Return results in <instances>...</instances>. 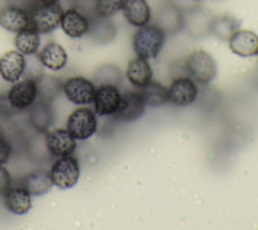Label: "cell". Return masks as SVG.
I'll return each mask as SVG.
<instances>
[{
	"label": "cell",
	"instance_id": "1",
	"mask_svg": "<svg viewBox=\"0 0 258 230\" xmlns=\"http://www.w3.org/2000/svg\"><path fill=\"white\" fill-rule=\"evenodd\" d=\"M165 43V34L156 25L138 27L133 34L132 47L138 57L145 60L155 59L161 52Z\"/></svg>",
	"mask_w": 258,
	"mask_h": 230
},
{
	"label": "cell",
	"instance_id": "2",
	"mask_svg": "<svg viewBox=\"0 0 258 230\" xmlns=\"http://www.w3.org/2000/svg\"><path fill=\"white\" fill-rule=\"evenodd\" d=\"M63 8L59 3L41 4L38 3L29 11L30 26L39 34H49L59 26Z\"/></svg>",
	"mask_w": 258,
	"mask_h": 230
},
{
	"label": "cell",
	"instance_id": "24",
	"mask_svg": "<svg viewBox=\"0 0 258 230\" xmlns=\"http://www.w3.org/2000/svg\"><path fill=\"white\" fill-rule=\"evenodd\" d=\"M39 60L49 70H61L68 65V52L58 43H48L39 54Z\"/></svg>",
	"mask_w": 258,
	"mask_h": 230
},
{
	"label": "cell",
	"instance_id": "30",
	"mask_svg": "<svg viewBox=\"0 0 258 230\" xmlns=\"http://www.w3.org/2000/svg\"><path fill=\"white\" fill-rule=\"evenodd\" d=\"M125 0H96V15L102 17H111L123 9Z\"/></svg>",
	"mask_w": 258,
	"mask_h": 230
},
{
	"label": "cell",
	"instance_id": "27",
	"mask_svg": "<svg viewBox=\"0 0 258 230\" xmlns=\"http://www.w3.org/2000/svg\"><path fill=\"white\" fill-rule=\"evenodd\" d=\"M141 96L145 103L150 107H160L168 102V88H165L161 83L151 82L141 88Z\"/></svg>",
	"mask_w": 258,
	"mask_h": 230
},
{
	"label": "cell",
	"instance_id": "9",
	"mask_svg": "<svg viewBox=\"0 0 258 230\" xmlns=\"http://www.w3.org/2000/svg\"><path fill=\"white\" fill-rule=\"evenodd\" d=\"M198 87L190 78H178L173 80L168 88V101L174 106L185 107L195 102L198 97Z\"/></svg>",
	"mask_w": 258,
	"mask_h": 230
},
{
	"label": "cell",
	"instance_id": "23",
	"mask_svg": "<svg viewBox=\"0 0 258 230\" xmlns=\"http://www.w3.org/2000/svg\"><path fill=\"white\" fill-rule=\"evenodd\" d=\"M18 185L25 188L31 194V197L32 195L34 197H40V195L47 194L52 189L53 181L48 172L38 169V171H32L27 174L26 176L22 177Z\"/></svg>",
	"mask_w": 258,
	"mask_h": 230
},
{
	"label": "cell",
	"instance_id": "17",
	"mask_svg": "<svg viewBox=\"0 0 258 230\" xmlns=\"http://www.w3.org/2000/svg\"><path fill=\"white\" fill-rule=\"evenodd\" d=\"M229 47L240 57L258 56V35L249 30H238L229 39Z\"/></svg>",
	"mask_w": 258,
	"mask_h": 230
},
{
	"label": "cell",
	"instance_id": "31",
	"mask_svg": "<svg viewBox=\"0 0 258 230\" xmlns=\"http://www.w3.org/2000/svg\"><path fill=\"white\" fill-rule=\"evenodd\" d=\"M13 148L6 136L0 133V165H4L9 162L12 156Z\"/></svg>",
	"mask_w": 258,
	"mask_h": 230
},
{
	"label": "cell",
	"instance_id": "3",
	"mask_svg": "<svg viewBox=\"0 0 258 230\" xmlns=\"http://www.w3.org/2000/svg\"><path fill=\"white\" fill-rule=\"evenodd\" d=\"M53 185L58 189H71L80 179V165L77 158L71 155L59 156L53 162L49 171Z\"/></svg>",
	"mask_w": 258,
	"mask_h": 230
},
{
	"label": "cell",
	"instance_id": "21",
	"mask_svg": "<svg viewBox=\"0 0 258 230\" xmlns=\"http://www.w3.org/2000/svg\"><path fill=\"white\" fill-rule=\"evenodd\" d=\"M89 20L91 22H89L88 35L92 40L100 44H107L114 40L116 35V26L111 18L96 15Z\"/></svg>",
	"mask_w": 258,
	"mask_h": 230
},
{
	"label": "cell",
	"instance_id": "15",
	"mask_svg": "<svg viewBox=\"0 0 258 230\" xmlns=\"http://www.w3.org/2000/svg\"><path fill=\"white\" fill-rule=\"evenodd\" d=\"M0 26L9 33H20L30 26L29 11L16 4L0 9Z\"/></svg>",
	"mask_w": 258,
	"mask_h": 230
},
{
	"label": "cell",
	"instance_id": "10",
	"mask_svg": "<svg viewBox=\"0 0 258 230\" xmlns=\"http://www.w3.org/2000/svg\"><path fill=\"white\" fill-rule=\"evenodd\" d=\"M121 93L115 86H98L94 96V111L100 117H112L120 105Z\"/></svg>",
	"mask_w": 258,
	"mask_h": 230
},
{
	"label": "cell",
	"instance_id": "12",
	"mask_svg": "<svg viewBox=\"0 0 258 230\" xmlns=\"http://www.w3.org/2000/svg\"><path fill=\"white\" fill-rule=\"evenodd\" d=\"M89 22L91 20L88 16L80 12L78 8H68L62 13L59 26L68 36L73 39H79L88 34Z\"/></svg>",
	"mask_w": 258,
	"mask_h": 230
},
{
	"label": "cell",
	"instance_id": "18",
	"mask_svg": "<svg viewBox=\"0 0 258 230\" xmlns=\"http://www.w3.org/2000/svg\"><path fill=\"white\" fill-rule=\"evenodd\" d=\"M29 122L36 132L47 133L54 122L52 103L36 100L35 103L29 109Z\"/></svg>",
	"mask_w": 258,
	"mask_h": 230
},
{
	"label": "cell",
	"instance_id": "29",
	"mask_svg": "<svg viewBox=\"0 0 258 230\" xmlns=\"http://www.w3.org/2000/svg\"><path fill=\"white\" fill-rule=\"evenodd\" d=\"M121 71L120 69L115 65H103L101 66L98 70L94 73V83H97L98 86H110L119 87L121 83Z\"/></svg>",
	"mask_w": 258,
	"mask_h": 230
},
{
	"label": "cell",
	"instance_id": "22",
	"mask_svg": "<svg viewBox=\"0 0 258 230\" xmlns=\"http://www.w3.org/2000/svg\"><path fill=\"white\" fill-rule=\"evenodd\" d=\"M126 78L133 87L141 89L153 80V68L147 60L137 56L126 66Z\"/></svg>",
	"mask_w": 258,
	"mask_h": 230
},
{
	"label": "cell",
	"instance_id": "35",
	"mask_svg": "<svg viewBox=\"0 0 258 230\" xmlns=\"http://www.w3.org/2000/svg\"><path fill=\"white\" fill-rule=\"evenodd\" d=\"M198 2H199V0H198Z\"/></svg>",
	"mask_w": 258,
	"mask_h": 230
},
{
	"label": "cell",
	"instance_id": "8",
	"mask_svg": "<svg viewBox=\"0 0 258 230\" xmlns=\"http://www.w3.org/2000/svg\"><path fill=\"white\" fill-rule=\"evenodd\" d=\"M145 107L146 103L140 92H125L121 95L120 105L112 117L121 123H132L144 115Z\"/></svg>",
	"mask_w": 258,
	"mask_h": 230
},
{
	"label": "cell",
	"instance_id": "32",
	"mask_svg": "<svg viewBox=\"0 0 258 230\" xmlns=\"http://www.w3.org/2000/svg\"><path fill=\"white\" fill-rule=\"evenodd\" d=\"M11 188H12V176L4 165H0V197H4Z\"/></svg>",
	"mask_w": 258,
	"mask_h": 230
},
{
	"label": "cell",
	"instance_id": "26",
	"mask_svg": "<svg viewBox=\"0 0 258 230\" xmlns=\"http://www.w3.org/2000/svg\"><path fill=\"white\" fill-rule=\"evenodd\" d=\"M15 45L16 49L25 56L36 54L40 47V34L34 27H26L16 34Z\"/></svg>",
	"mask_w": 258,
	"mask_h": 230
},
{
	"label": "cell",
	"instance_id": "20",
	"mask_svg": "<svg viewBox=\"0 0 258 230\" xmlns=\"http://www.w3.org/2000/svg\"><path fill=\"white\" fill-rule=\"evenodd\" d=\"M3 198L7 210L13 215H26L31 210V194L21 185L12 186Z\"/></svg>",
	"mask_w": 258,
	"mask_h": 230
},
{
	"label": "cell",
	"instance_id": "5",
	"mask_svg": "<svg viewBox=\"0 0 258 230\" xmlns=\"http://www.w3.org/2000/svg\"><path fill=\"white\" fill-rule=\"evenodd\" d=\"M9 102L17 111L29 110L38 100V86L32 78H25L13 83L7 93Z\"/></svg>",
	"mask_w": 258,
	"mask_h": 230
},
{
	"label": "cell",
	"instance_id": "19",
	"mask_svg": "<svg viewBox=\"0 0 258 230\" xmlns=\"http://www.w3.org/2000/svg\"><path fill=\"white\" fill-rule=\"evenodd\" d=\"M121 11L126 22L132 26H146L151 21V9L146 0H125Z\"/></svg>",
	"mask_w": 258,
	"mask_h": 230
},
{
	"label": "cell",
	"instance_id": "33",
	"mask_svg": "<svg viewBox=\"0 0 258 230\" xmlns=\"http://www.w3.org/2000/svg\"><path fill=\"white\" fill-rule=\"evenodd\" d=\"M16 112H17V110L11 105L7 95L0 96V115L6 118V117H12Z\"/></svg>",
	"mask_w": 258,
	"mask_h": 230
},
{
	"label": "cell",
	"instance_id": "4",
	"mask_svg": "<svg viewBox=\"0 0 258 230\" xmlns=\"http://www.w3.org/2000/svg\"><path fill=\"white\" fill-rule=\"evenodd\" d=\"M186 70L194 80L208 84L217 75V66L213 57L204 50H195L186 60Z\"/></svg>",
	"mask_w": 258,
	"mask_h": 230
},
{
	"label": "cell",
	"instance_id": "34",
	"mask_svg": "<svg viewBox=\"0 0 258 230\" xmlns=\"http://www.w3.org/2000/svg\"><path fill=\"white\" fill-rule=\"evenodd\" d=\"M38 2L41 4H54V3H58L59 0H38Z\"/></svg>",
	"mask_w": 258,
	"mask_h": 230
},
{
	"label": "cell",
	"instance_id": "14",
	"mask_svg": "<svg viewBox=\"0 0 258 230\" xmlns=\"http://www.w3.org/2000/svg\"><path fill=\"white\" fill-rule=\"evenodd\" d=\"M26 56L18 50H9L0 59V77L7 83H16L25 75Z\"/></svg>",
	"mask_w": 258,
	"mask_h": 230
},
{
	"label": "cell",
	"instance_id": "28",
	"mask_svg": "<svg viewBox=\"0 0 258 230\" xmlns=\"http://www.w3.org/2000/svg\"><path fill=\"white\" fill-rule=\"evenodd\" d=\"M239 27H240V22L236 18L231 16H220L212 21L211 33L221 40L229 41V39L238 31Z\"/></svg>",
	"mask_w": 258,
	"mask_h": 230
},
{
	"label": "cell",
	"instance_id": "25",
	"mask_svg": "<svg viewBox=\"0 0 258 230\" xmlns=\"http://www.w3.org/2000/svg\"><path fill=\"white\" fill-rule=\"evenodd\" d=\"M35 80L38 86V100L52 103L59 97L61 91H63V82L57 77L41 74Z\"/></svg>",
	"mask_w": 258,
	"mask_h": 230
},
{
	"label": "cell",
	"instance_id": "16",
	"mask_svg": "<svg viewBox=\"0 0 258 230\" xmlns=\"http://www.w3.org/2000/svg\"><path fill=\"white\" fill-rule=\"evenodd\" d=\"M156 26L164 31L165 35H173L183 29V12L174 4L161 6L156 15Z\"/></svg>",
	"mask_w": 258,
	"mask_h": 230
},
{
	"label": "cell",
	"instance_id": "7",
	"mask_svg": "<svg viewBox=\"0 0 258 230\" xmlns=\"http://www.w3.org/2000/svg\"><path fill=\"white\" fill-rule=\"evenodd\" d=\"M96 91L94 83L84 77H73L63 82L64 96L75 105H88L93 102Z\"/></svg>",
	"mask_w": 258,
	"mask_h": 230
},
{
	"label": "cell",
	"instance_id": "11",
	"mask_svg": "<svg viewBox=\"0 0 258 230\" xmlns=\"http://www.w3.org/2000/svg\"><path fill=\"white\" fill-rule=\"evenodd\" d=\"M213 17L207 9L192 8L183 12V29L192 38L198 39L211 33V24Z\"/></svg>",
	"mask_w": 258,
	"mask_h": 230
},
{
	"label": "cell",
	"instance_id": "6",
	"mask_svg": "<svg viewBox=\"0 0 258 230\" xmlns=\"http://www.w3.org/2000/svg\"><path fill=\"white\" fill-rule=\"evenodd\" d=\"M97 114L88 107L73 111L68 119V130L79 141L91 139L97 131Z\"/></svg>",
	"mask_w": 258,
	"mask_h": 230
},
{
	"label": "cell",
	"instance_id": "13",
	"mask_svg": "<svg viewBox=\"0 0 258 230\" xmlns=\"http://www.w3.org/2000/svg\"><path fill=\"white\" fill-rule=\"evenodd\" d=\"M45 144L50 156L71 155L77 149V139L69 132V130H54L45 133Z\"/></svg>",
	"mask_w": 258,
	"mask_h": 230
}]
</instances>
